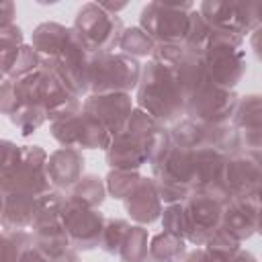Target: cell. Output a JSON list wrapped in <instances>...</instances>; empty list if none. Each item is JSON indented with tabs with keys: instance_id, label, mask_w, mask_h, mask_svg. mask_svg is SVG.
<instances>
[{
	"instance_id": "cell-28",
	"label": "cell",
	"mask_w": 262,
	"mask_h": 262,
	"mask_svg": "<svg viewBox=\"0 0 262 262\" xmlns=\"http://www.w3.org/2000/svg\"><path fill=\"white\" fill-rule=\"evenodd\" d=\"M121 53L131 55V57H151L156 49V41L141 29V27H129L123 31L121 43H119Z\"/></svg>"
},
{
	"instance_id": "cell-2",
	"label": "cell",
	"mask_w": 262,
	"mask_h": 262,
	"mask_svg": "<svg viewBox=\"0 0 262 262\" xmlns=\"http://www.w3.org/2000/svg\"><path fill=\"white\" fill-rule=\"evenodd\" d=\"M160 127V121L135 106L123 131L113 137L106 149V162L111 170H139L143 164H149V141Z\"/></svg>"
},
{
	"instance_id": "cell-16",
	"label": "cell",
	"mask_w": 262,
	"mask_h": 262,
	"mask_svg": "<svg viewBox=\"0 0 262 262\" xmlns=\"http://www.w3.org/2000/svg\"><path fill=\"white\" fill-rule=\"evenodd\" d=\"M260 176H262V156L239 151L227 158L225 182L233 196L254 199Z\"/></svg>"
},
{
	"instance_id": "cell-3",
	"label": "cell",
	"mask_w": 262,
	"mask_h": 262,
	"mask_svg": "<svg viewBox=\"0 0 262 262\" xmlns=\"http://www.w3.org/2000/svg\"><path fill=\"white\" fill-rule=\"evenodd\" d=\"M244 35L225 29H213L205 49L209 80L215 86L233 90L246 72V53L242 49Z\"/></svg>"
},
{
	"instance_id": "cell-19",
	"label": "cell",
	"mask_w": 262,
	"mask_h": 262,
	"mask_svg": "<svg viewBox=\"0 0 262 262\" xmlns=\"http://www.w3.org/2000/svg\"><path fill=\"white\" fill-rule=\"evenodd\" d=\"M125 211L139 225H149L162 217V199L154 178H141L133 192L123 201Z\"/></svg>"
},
{
	"instance_id": "cell-39",
	"label": "cell",
	"mask_w": 262,
	"mask_h": 262,
	"mask_svg": "<svg viewBox=\"0 0 262 262\" xmlns=\"http://www.w3.org/2000/svg\"><path fill=\"white\" fill-rule=\"evenodd\" d=\"M18 262H49L47 258H45V254L39 250V248H35V244L20 256V260Z\"/></svg>"
},
{
	"instance_id": "cell-10",
	"label": "cell",
	"mask_w": 262,
	"mask_h": 262,
	"mask_svg": "<svg viewBox=\"0 0 262 262\" xmlns=\"http://www.w3.org/2000/svg\"><path fill=\"white\" fill-rule=\"evenodd\" d=\"M239 96L233 90L207 82L184 100V115L201 123H231Z\"/></svg>"
},
{
	"instance_id": "cell-17",
	"label": "cell",
	"mask_w": 262,
	"mask_h": 262,
	"mask_svg": "<svg viewBox=\"0 0 262 262\" xmlns=\"http://www.w3.org/2000/svg\"><path fill=\"white\" fill-rule=\"evenodd\" d=\"M47 176L55 190H70L84 176V156L74 147H59L49 154Z\"/></svg>"
},
{
	"instance_id": "cell-42",
	"label": "cell",
	"mask_w": 262,
	"mask_h": 262,
	"mask_svg": "<svg viewBox=\"0 0 262 262\" xmlns=\"http://www.w3.org/2000/svg\"><path fill=\"white\" fill-rule=\"evenodd\" d=\"M108 14H119L123 8H127V2H98Z\"/></svg>"
},
{
	"instance_id": "cell-46",
	"label": "cell",
	"mask_w": 262,
	"mask_h": 262,
	"mask_svg": "<svg viewBox=\"0 0 262 262\" xmlns=\"http://www.w3.org/2000/svg\"><path fill=\"white\" fill-rule=\"evenodd\" d=\"M256 231L262 235V207H260V211H258V223H256Z\"/></svg>"
},
{
	"instance_id": "cell-12",
	"label": "cell",
	"mask_w": 262,
	"mask_h": 262,
	"mask_svg": "<svg viewBox=\"0 0 262 262\" xmlns=\"http://www.w3.org/2000/svg\"><path fill=\"white\" fill-rule=\"evenodd\" d=\"M184 219H186L184 239L194 246H205L221 229L223 203L215 201L209 194L192 192L184 201Z\"/></svg>"
},
{
	"instance_id": "cell-27",
	"label": "cell",
	"mask_w": 262,
	"mask_h": 262,
	"mask_svg": "<svg viewBox=\"0 0 262 262\" xmlns=\"http://www.w3.org/2000/svg\"><path fill=\"white\" fill-rule=\"evenodd\" d=\"M147 229L143 225H131L121 250H119V260L121 262H149V244H147Z\"/></svg>"
},
{
	"instance_id": "cell-38",
	"label": "cell",
	"mask_w": 262,
	"mask_h": 262,
	"mask_svg": "<svg viewBox=\"0 0 262 262\" xmlns=\"http://www.w3.org/2000/svg\"><path fill=\"white\" fill-rule=\"evenodd\" d=\"M12 16H16V8L10 0L2 2L0 4V27H6V25H12Z\"/></svg>"
},
{
	"instance_id": "cell-40",
	"label": "cell",
	"mask_w": 262,
	"mask_h": 262,
	"mask_svg": "<svg viewBox=\"0 0 262 262\" xmlns=\"http://www.w3.org/2000/svg\"><path fill=\"white\" fill-rule=\"evenodd\" d=\"M47 260L49 262H80V256H78V250L76 248H68L61 254H57L53 258H47Z\"/></svg>"
},
{
	"instance_id": "cell-6",
	"label": "cell",
	"mask_w": 262,
	"mask_h": 262,
	"mask_svg": "<svg viewBox=\"0 0 262 262\" xmlns=\"http://www.w3.org/2000/svg\"><path fill=\"white\" fill-rule=\"evenodd\" d=\"M194 8L192 2H149L139 12V27L156 43L184 45L190 31V12Z\"/></svg>"
},
{
	"instance_id": "cell-8",
	"label": "cell",
	"mask_w": 262,
	"mask_h": 262,
	"mask_svg": "<svg viewBox=\"0 0 262 262\" xmlns=\"http://www.w3.org/2000/svg\"><path fill=\"white\" fill-rule=\"evenodd\" d=\"M49 133L61 147L74 149H108L113 141V133L86 111L53 121L49 125Z\"/></svg>"
},
{
	"instance_id": "cell-36",
	"label": "cell",
	"mask_w": 262,
	"mask_h": 262,
	"mask_svg": "<svg viewBox=\"0 0 262 262\" xmlns=\"http://www.w3.org/2000/svg\"><path fill=\"white\" fill-rule=\"evenodd\" d=\"M231 258H233V256L219 254V252H215V250H211V248L201 246V248H196V250L188 252V254H186V258H184L182 262H229Z\"/></svg>"
},
{
	"instance_id": "cell-25",
	"label": "cell",
	"mask_w": 262,
	"mask_h": 262,
	"mask_svg": "<svg viewBox=\"0 0 262 262\" xmlns=\"http://www.w3.org/2000/svg\"><path fill=\"white\" fill-rule=\"evenodd\" d=\"M186 258V239L160 231L149 242V262H182Z\"/></svg>"
},
{
	"instance_id": "cell-35",
	"label": "cell",
	"mask_w": 262,
	"mask_h": 262,
	"mask_svg": "<svg viewBox=\"0 0 262 262\" xmlns=\"http://www.w3.org/2000/svg\"><path fill=\"white\" fill-rule=\"evenodd\" d=\"M23 158V145H16L12 141H2V180H6L20 164Z\"/></svg>"
},
{
	"instance_id": "cell-1",
	"label": "cell",
	"mask_w": 262,
	"mask_h": 262,
	"mask_svg": "<svg viewBox=\"0 0 262 262\" xmlns=\"http://www.w3.org/2000/svg\"><path fill=\"white\" fill-rule=\"evenodd\" d=\"M137 106L162 125L176 123L184 115V92L174 68L149 59L141 70Z\"/></svg>"
},
{
	"instance_id": "cell-33",
	"label": "cell",
	"mask_w": 262,
	"mask_h": 262,
	"mask_svg": "<svg viewBox=\"0 0 262 262\" xmlns=\"http://www.w3.org/2000/svg\"><path fill=\"white\" fill-rule=\"evenodd\" d=\"M129 227L131 225L125 219H106L104 231L100 237V250H104L106 254H119L121 244H123Z\"/></svg>"
},
{
	"instance_id": "cell-9",
	"label": "cell",
	"mask_w": 262,
	"mask_h": 262,
	"mask_svg": "<svg viewBox=\"0 0 262 262\" xmlns=\"http://www.w3.org/2000/svg\"><path fill=\"white\" fill-rule=\"evenodd\" d=\"M59 219L63 223V229L70 237L72 248L76 250H92L100 246V237L104 231L106 217L92 207H86L70 196H66Z\"/></svg>"
},
{
	"instance_id": "cell-34",
	"label": "cell",
	"mask_w": 262,
	"mask_h": 262,
	"mask_svg": "<svg viewBox=\"0 0 262 262\" xmlns=\"http://www.w3.org/2000/svg\"><path fill=\"white\" fill-rule=\"evenodd\" d=\"M160 219H162V227H164V231L184 237V231H186L184 203H172V205H166L164 211H162V217H160Z\"/></svg>"
},
{
	"instance_id": "cell-30",
	"label": "cell",
	"mask_w": 262,
	"mask_h": 262,
	"mask_svg": "<svg viewBox=\"0 0 262 262\" xmlns=\"http://www.w3.org/2000/svg\"><path fill=\"white\" fill-rule=\"evenodd\" d=\"M143 176L139 174V170H111L104 178L106 182V192L113 196V199H119V201H125L133 188L139 184Z\"/></svg>"
},
{
	"instance_id": "cell-26",
	"label": "cell",
	"mask_w": 262,
	"mask_h": 262,
	"mask_svg": "<svg viewBox=\"0 0 262 262\" xmlns=\"http://www.w3.org/2000/svg\"><path fill=\"white\" fill-rule=\"evenodd\" d=\"M66 196H70V199H74L86 207L98 209L106 196V182L94 174H86L68 190Z\"/></svg>"
},
{
	"instance_id": "cell-5",
	"label": "cell",
	"mask_w": 262,
	"mask_h": 262,
	"mask_svg": "<svg viewBox=\"0 0 262 262\" xmlns=\"http://www.w3.org/2000/svg\"><path fill=\"white\" fill-rule=\"evenodd\" d=\"M74 31L82 39L88 53L94 55L119 49L125 27L119 14H108L98 2H86L76 12Z\"/></svg>"
},
{
	"instance_id": "cell-18",
	"label": "cell",
	"mask_w": 262,
	"mask_h": 262,
	"mask_svg": "<svg viewBox=\"0 0 262 262\" xmlns=\"http://www.w3.org/2000/svg\"><path fill=\"white\" fill-rule=\"evenodd\" d=\"M258 211H260V205L254 199L231 196L223 205V221H221V227L227 233H231L237 242H244L252 233H256Z\"/></svg>"
},
{
	"instance_id": "cell-32",
	"label": "cell",
	"mask_w": 262,
	"mask_h": 262,
	"mask_svg": "<svg viewBox=\"0 0 262 262\" xmlns=\"http://www.w3.org/2000/svg\"><path fill=\"white\" fill-rule=\"evenodd\" d=\"M16 129L20 131V135H31L35 129H39L49 117H47V111L43 106H20L18 111H14L10 117H8Z\"/></svg>"
},
{
	"instance_id": "cell-21",
	"label": "cell",
	"mask_w": 262,
	"mask_h": 262,
	"mask_svg": "<svg viewBox=\"0 0 262 262\" xmlns=\"http://www.w3.org/2000/svg\"><path fill=\"white\" fill-rule=\"evenodd\" d=\"M74 37V27H63L59 23H41L33 31V49L39 53L41 59H55L59 57Z\"/></svg>"
},
{
	"instance_id": "cell-31",
	"label": "cell",
	"mask_w": 262,
	"mask_h": 262,
	"mask_svg": "<svg viewBox=\"0 0 262 262\" xmlns=\"http://www.w3.org/2000/svg\"><path fill=\"white\" fill-rule=\"evenodd\" d=\"M211 27L209 23L203 18V14L199 12V8H194L190 12V31H188V37H186V43L184 47L194 51V53H205L207 45H209V39H211Z\"/></svg>"
},
{
	"instance_id": "cell-44",
	"label": "cell",
	"mask_w": 262,
	"mask_h": 262,
	"mask_svg": "<svg viewBox=\"0 0 262 262\" xmlns=\"http://www.w3.org/2000/svg\"><path fill=\"white\" fill-rule=\"evenodd\" d=\"M254 16L258 23V29L262 27V2H254Z\"/></svg>"
},
{
	"instance_id": "cell-22",
	"label": "cell",
	"mask_w": 262,
	"mask_h": 262,
	"mask_svg": "<svg viewBox=\"0 0 262 262\" xmlns=\"http://www.w3.org/2000/svg\"><path fill=\"white\" fill-rule=\"evenodd\" d=\"M31 233H33V244L35 248H39L45 258H53L57 254H61L63 250L72 248L70 244V237L63 229V223L57 217H49V219H43V221H37L31 225Z\"/></svg>"
},
{
	"instance_id": "cell-15",
	"label": "cell",
	"mask_w": 262,
	"mask_h": 262,
	"mask_svg": "<svg viewBox=\"0 0 262 262\" xmlns=\"http://www.w3.org/2000/svg\"><path fill=\"white\" fill-rule=\"evenodd\" d=\"M133 100L127 92H111V94H88L82 111L96 117L111 133L113 137L123 131L125 123L129 121L133 113Z\"/></svg>"
},
{
	"instance_id": "cell-29",
	"label": "cell",
	"mask_w": 262,
	"mask_h": 262,
	"mask_svg": "<svg viewBox=\"0 0 262 262\" xmlns=\"http://www.w3.org/2000/svg\"><path fill=\"white\" fill-rule=\"evenodd\" d=\"M33 246V233L25 229H4L0 246V262H18L20 256Z\"/></svg>"
},
{
	"instance_id": "cell-11",
	"label": "cell",
	"mask_w": 262,
	"mask_h": 262,
	"mask_svg": "<svg viewBox=\"0 0 262 262\" xmlns=\"http://www.w3.org/2000/svg\"><path fill=\"white\" fill-rule=\"evenodd\" d=\"M227 158L229 156L213 147L194 149L192 151V192L209 194L215 201L225 205L233 196L225 182Z\"/></svg>"
},
{
	"instance_id": "cell-24",
	"label": "cell",
	"mask_w": 262,
	"mask_h": 262,
	"mask_svg": "<svg viewBox=\"0 0 262 262\" xmlns=\"http://www.w3.org/2000/svg\"><path fill=\"white\" fill-rule=\"evenodd\" d=\"M231 125L239 135L262 133V96L248 94L237 100V106L231 117Z\"/></svg>"
},
{
	"instance_id": "cell-7",
	"label": "cell",
	"mask_w": 262,
	"mask_h": 262,
	"mask_svg": "<svg viewBox=\"0 0 262 262\" xmlns=\"http://www.w3.org/2000/svg\"><path fill=\"white\" fill-rule=\"evenodd\" d=\"M192 151L172 143L168 154L151 166L162 203H184L192 194Z\"/></svg>"
},
{
	"instance_id": "cell-14",
	"label": "cell",
	"mask_w": 262,
	"mask_h": 262,
	"mask_svg": "<svg viewBox=\"0 0 262 262\" xmlns=\"http://www.w3.org/2000/svg\"><path fill=\"white\" fill-rule=\"evenodd\" d=\"M199 12L209 23L211 29L235 31L239 35L254 33L258 29L254 16V2H223V0H205L199 6Z\"/></svg>"
},
{
	"instance_id": "cell-43",
	"label": "cell",
	"mask_w": 262,
	"mask_h": 262,
	"mask_svg": "<svg viewBox=\"0 0 262 262\" xmlns=\"http://www.w3.org/2000/svg\"><path fill=\"white\" fill-rule=\"evenodd\" d=\"M229 262H256V258L250 252H246V250H237Z\"/></svg>"
},
{
	"instance_id": "cell-23",
	"label": "cell",
	"mask_w": 262,
	"mask_h": 262,
	"mask_svg": "<svg viewBox=\"0 0 262 262\" xmlns=\"http://www.w3.org/2000/svg\"><path fill=\"white\" fill-rule=\"evenodd\" d=\"M0 66L4 80H18L31 72H35L41 66L39 53L33 49V45H14L0 49Z\"/></svg>"
},
{
	"instance_id": "cell-41",
	"label": "cell",
	"mask_w": 262,
	"mask_h": 262,
	"mask_svg": "<svg viewBox=\"0 0 262 262\" xmlns=\"http://www.w3.org/2000/svg\"><path fill=\"white\" fill-rule=\"evenodd\" d=\"M250 47L254 49L256 57L262 61V27H260V29H256V31L250 35Z\"/></svg>"
},
{
	"instance_id": "cell-37",
	"label": "cell",
	"mask_w": 262,
	"mask_h": 262,
	"mask_svg": "<svg viewBox=\"0 0 262 262\" xmlns=\"http://www.w3.org/2000/svg\"><path fill=\"white\" fill-rule=\"evenodd\" d=\"M14 45H23V31L16 23L0 27V49L6 47H14Z\"/></svg>"
},
{
	"instance_id": "cell-45",
	"label": "cell",
	"mask_w": 262,
	"mask_h": 262,
	"mask_svg": "<svg viewBox=\"0 0 262 262\" xmlns=\"http://www.w3.org/2000/svg\"><path fill=\"white\" fill-rule=\"evenodd\" d=\"M254 201L262 207V176H260V180H258V186H256V192H254Z\"/></svg>"
},
{
	"instance_id": "cell-13",
	"label": "cell",
	"mask_w": 262,
	"mask_h": 262,
	"mask_svg": "<svg viewBox=\"0 0 262 262\" xmlns=\"http://www.w3.org/2000/svg\"><path fill=\"white\" fill-rule=\"evenodd\" d=\"M47 160L49 156L39 145H23L20 164L6 180H2V190H18L35 196L53 190L47 176Z\"/></svg>"
},
{
	"instance_id": "cell-20",
	"label": "cell",
	"mask_w": 262,
	"mask_h": 262,
	"mask_svg": "<svg viewBox=\"0 0 262 262\" xmlns=\"http://www.w3.org/2000/svg\"><path fill=\"white\" fill-rule=\"evenodd\" d=\"M35 194L18 192V190H2V227L4 229H27L33 225L35 209H37Z\"/></svg>"
},
{
	"instance_id": "cell-4",
	"label": "cell",
	"mask_w": 262,
	"mask_h": 262,
	"mask_svg": "<svg viewBox=\"0 0 262 262\" xmlns=\"http://www.w3.org/2000/svg\"><path fill=\"white\" fill-rule=\"evenodd\" d=\"M141 63L125 53H94L88 61V94L131 92L139 86Z\"/></svg>"
}]
</instances>
